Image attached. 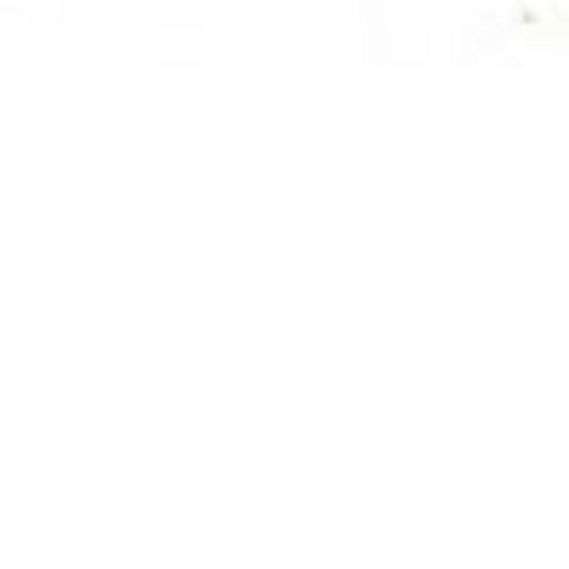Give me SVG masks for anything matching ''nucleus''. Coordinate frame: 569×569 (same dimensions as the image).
<instances>
[]
</instances>
